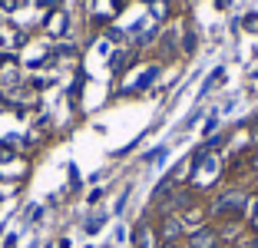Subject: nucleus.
I'll return each instance as SVG.
<instances>
[{
    "label": "nucleus",
    "instance_id": "nucleus-4",
    "mask_svg": "<svg viewBox=\"0 0 258 248\" xmlns=\"http://www.w3.org/2000/svg\"><path fill=\"white\" fill-rule=\"evenodd\" d=\"M136 241H139V248H152L149 245V228H139V232H136Z\"/></svg>",
    "mask_w": 258,
    "mask_h": 248
},
{
    "label": "nucleus",
    "instance_id": "nucleus-2",
    "mask_svg": "<svg viewBox=\"0 0 258 248\" xmlns=\"http://www.w3.org/2000/svg\"><path fill=\"white\" fill-rule=\"evenodd\" d=\"M179 228H182V225H179V218H169V222H166V228H162V235H166V241H172L175 235H179Z\"/></svg>",
    "mask_w": 258,
    "mask_h": 248
},
{
    "label": "nucleus",
    "instance_id": "nucleus-5",
    "mask_svg": "<svg viewBox=\"0 0 258 248\" xmlns=\"http://www.w3.org/2000/svg\"><path fill=\"white\" fill-rule=\"evenodd\" d=\"M20 4H23V0H0V7H4V10H17Z\"/></svg>",
    "mask_w": 258,
    "mask_h": 248
},
{
    "label": "nucleus",
    "instance_id": "nucleus-8",
    "mask_svg": "<svg viewBox=\"0 0 258 248\" xmlns=\"http://www.w3.org/2000/svg\"><path fill=\"white\" fill-rule=\"evenodd\" d=\"M166 248H175V245H172V241H166Z\"/></svg>",
    "mask_w": 258,
    "mask_h": 248
},
{
    "label": "nucleus",
    "instance_id": "nucleus-1",
    "mask_svg": "<svg viewBox=\"0 0 258 248\" xmlns=\"http://www.w3.org/2000/svg\"><path fill=\"white\" fill-rule=\"evenodd\" d=\"M189 248H215V235L209 228H202V232H196L189 238Z\"/></svg>",
    "mask_w": 258,
    "mask_h": 248
},
{
    "label": "nucleus",
    "instance_id": "nucleus-9",
    "mask_svg": "<svg viewBox=\"0 0 258 248\" xmlns=\"http://www.w3.org/2000/svg\"><path fill=\"white\" fill-rule=\"evenodd\" d=\"M43 4H46V0H43ZM50 4H53V0H50Z\"/></svg>",
    "mask_w": 258,
    "mask_h": 248
},
{
    "label": "nucleus",
    "instance_id": "nucleus-6",
    "mask_svg": "<svg viewBox=\"0 0 258 248\" xmlns=\"http://www.w3.org/2000/svg\"><path fill=\"white\" fill-rule=\"evenodd\" d=\"M245 27H248V30H258V17H255V14H248V20H245Z\"/></svg>",
    "mask_w": 258,
    "mask_h": 248
},
{
    "label": "nucleus",
    "instance_id": "nucleus-7",
    "mask_svg": "<svg viewBox=\"0 0 258 248\" xmlns=\"http://www.w3.org/2000/svg\"><path fill=\"white\" fill-rule=\"evenodd\" d=\"M251 225L258 228V205H255V215H251Z\"/></svg>",
    "mask_w": 258,
    "mask_h": 248
},
{
    "label": "nucleus",
    "instance_id": "nucleus-3",
    "mask_svg": "<svg viewBox=\"0 0 258 248\" xmlns=\"http://www.w3.org/2000/svg\"><path fill=\"white\" fill-rule=\"evenodd\" d=\"M46 27H53V33H63V30H67V17L53 14V23H46Z\"/></svg>",
    "mask_w": 258,
    "mask_h": 248
}]
</instances>
